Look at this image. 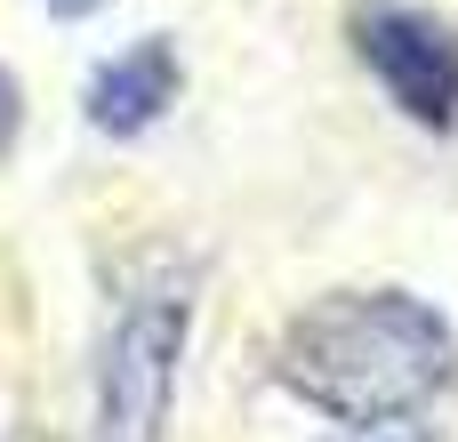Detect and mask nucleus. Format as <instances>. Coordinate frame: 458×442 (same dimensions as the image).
<instances>
[{
  "instance_id": "5",
  "label": "nucleus",
  "mask_w": 458,
  "mask_h": 442,
  "mask_svg": "<svg viewBox=\"0 0 458 442\" xmlns=\"http://www.w3.org/2000/svg\"><path fill=\"white\" fill-rule=\"evenodd\" d=\"M24 121H32V97H24V81L0 64V169L16 161V145H24Z\"/></svg>"
},
{
  "instance_id": "4",
  "label": "nucleus",
  "mask_w": 458,
  "mask_h": 442,
  "mask_svg": "<svg viewBox=\"0 0 458 442\" xmlns=\"http://www.w3.org/2000/svg\"><path fill=\"white\" fill-rule=\"evenodd\" d=\"M177 105H185V48H177L169 32H137V40H121V48L97 56L89 81H81V121H89L105 145H137V137H153Z\"/></svg>"
},
{
  "instance_id": "8",
  "label": "nucleus",
  "mask_w": 458,
  "mask_h": 442,
  "mask_svg": "<svg viewBox=\"0 0 458 442\" xmlns=\"http://www.w3.org/2000/svg\"><path fill=\"white\" fill-rule=\"evenodd\" d=\"M0 442H64V435H48V427H8Z\"/></svg>"
},
{
  "instance_id": "7",
  "label": "nucleus",
  "mask_w": 458,
  "mask_h": 442,
  "mask_svg": "<svg viewBox=\"0 0 458 442\" xmlns=\"http://www.w3.org/2000/svg\"><path fill=\"white\" fill-rule=\"evenodd\" d=\"M346 442H443L435 427H370V435H346Z\"/></svg>"
},
{
  "instance_id": "3",
  "label": "nucleus",
  "mask_w": 458,
  "mask_h": 442,
  "mask_svg": "<svg viewBox=\"0 0 458 442\" xmlns=\"http://www.w3.org/2000/svg\"><path fill=\"white\" fill-rule=\"evenodd\" d=\"M338 32L370 89L419 137H458V16L435 0H346Z\"/></svg>"
},
{
  "instance_id": "2",
  "label": "nucleus",
  "mask_w": 458,
  "mask_h": 442,
  "mask_svg": "<svg viewBox=\"0 0 458 442\" xmlns=\"http://www.w3.org/2000/svg\"><path fill=\"white\" fill-rule=\"evenodd\" d=\"M201 314V258L137 250L105 274V322L89 346V442H169L185 346Z\"/></svg>"
},
{
  "instance_id": "1",
  "label": "nucleus",
  "mask_w": 458,
  "mask_h": 442,
  "mask_svg": "<svg viewBox=\"0 0 458 442\" xmlns=\"http://www.w3.org/2000/svg\"><path fill=\"white\" fill-rule=\"evenodd\" d=\"M266 378L346 435L427 427L458 395V322L427 290L338 282L282 314L266 338Z\"/></svg>"
},
{
  "instance_id": "6",
  "label": "nucleus",
  "mask_w": 458,
  "mask_h": 442,
  "mask_svg": "<svg viewBox=\"0 0 458 442\" xmlns=\"http://www.w3.org/2000/svg\"><path fill=\"white\" fill-rule=\"evenodd\" d=\"M48 8V24H89V16H105L113 0H40Z\"/></svg>"
}]
</instances>
